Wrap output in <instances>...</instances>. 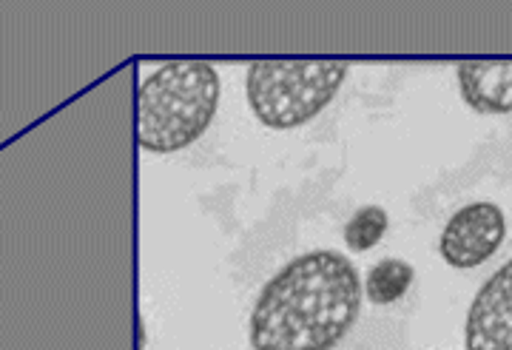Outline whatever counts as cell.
Masks as SVG:
<instances>
[{
  "label": "cell",
  "mask_w": 512,
  "mask_h": 350,
  "mask_svg": "<svg viewBox=\"0 0 512 350\" xmlns=\"http://www.w3.org/2000/svg\"><path fill=\"white\" fill-rule=\"evenodd\" d=\"M220 72L205 60H174L143 80L137 92V140L171 154L200 140L220 106Z\"/></svg>",
  "instance_id": "cell-2"
},
{
  "label": "cell",
  "mask_w": 512,
  "mask_h": 350,
  "mask_svg": "<svg viewBox=\"0 0 512 350\" xmlns=\"http://www.w3.org/2000/svg\"><path fill=\"white\" fill-rule=\"evenodd\" d=\"M507 237V217L495 203H470L458 208L444 225L439 251L453 268H476L493 257Z\"/></svg>",
  "instance_id": "cell-4"
},
{
  "label": "cell",
  "mask_w": 512,
  "mask_h": 350,
  "mask_svg": "<svg viewBox=\"0 0 512 350\" xmlns=\"http://www.w3.org/2000/svg\"><path fill=\"white\" fill-rule=\"evenodd\" d=\"M458 89L464 103L478 114H510L512 63H461Z\"/></svg>",
  "instance_id": "cell-6"
},
{
  "label": "cell",
  "mask_w": 512,
  "mask_h": 350,
  "mask_svg": "<svg viewBox=\"0 0 512 350\" xmlns=\"http://www.w3.org/2000/svg\"><path fill=\"white\" fill-rule=\"evenodd\" d=\"M467 350H512V259L481 285L467 311Z\"/></svg>",
  "instance_id": "cell-5"
},
{
  "label": "cell",
  "mask_w": 512,
  "mask_h": 350,
  "mask_svg": "<svg viewBox=\"0 0 512 350\" xmlns=\"http://www.w3.org/2000/svg\"><path fill=\"white\" fill-rule=\"evenodd\" d=\"M413 265L404 259H382L373 265L370 277H367V299L373 305H390L396 299L407 294V288L413 285Z\"/></svg>",
  "instance_id": "cell-7"
},
{
  "label": "cell",
  "mask_w": 512,
  "mask_h": 350,
  "mask_svg": "<svg viewBox=\"0 0 512 350\" xmlns=\"http://www.w3.org/2000/svg\"><path fill=\"white\" fill-rule=\"evenodd\" d=\"M362 311L359 271L345 254L319 248L268 279L251 314L254 350H333Z\"/></svg>",
  "instance_id": "cell-1"
},
{
  "label": "cell",
  "mask_w": 512,
  "mask_h": 350,
  "mask_svg": "<svg viewBox=\"0 0 512 350\" xmlns=\"http://www.w3.org/2000/svg\"><path fill=\"white\" fill-rule=\"evenodd\" d=\"M348 72L342 60H256L245 74L248 106L268 129H296L328 106Z\"/></svg>",
  "instance_id": "cell-3"
},
{
  "label": "cell",
  "mask_w": 512,
  "mask_h": 350,
  "mask_svg": "<svg viewBox=\"0 0 512 350\" xmlns=\"http://www.w3.org/2000/svg\"><path fill=\"white\" fill-rule=\"evenodd\" d=\"M387 211L382 205H362L345 225V242L350 251H370L387 231Z\"/></svg>",
  "instance_id": "cell-8"
}]
</instances>
